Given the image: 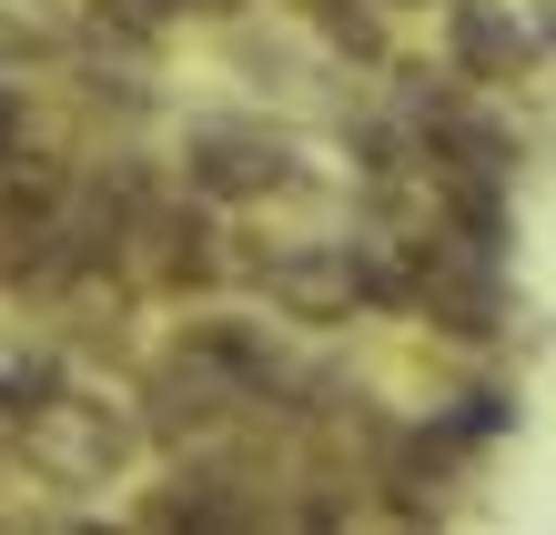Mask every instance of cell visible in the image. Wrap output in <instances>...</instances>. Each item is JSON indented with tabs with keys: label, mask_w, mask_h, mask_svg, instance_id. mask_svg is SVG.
<instances>
[{
	"label": "cell",
	"mask_w": 556,
	"mask_h": 535,
	"mask_svg": "<svg viewBox=\"0 0 556 535\" xmlns=\"http://www.w3.org/2000/svg\"><path fill=\"white\" fill-rule=\"evenodd\" d=\"M21 455L41 464L51 485H112L122 464H132V445H142V415H122V405H102V394H41V405H21Z\"/></svg>",
	"instance_id": "6da1fadb"
},
{
	"label": "cell",
	"mask_w": 556,
	"mask_h": 535,
	"mask_svg": "<svg viewBox=\"0 0 556 535\" xmlns=\"http://www.w3.org/2000/svg\"><path fill=\"white\" fill-rule=\"evenodd\" d=\"M182 173H192L203 203H264V192L293 182V142L264 131V122H203L182 142Z\"/></svg>",
	"instance_id": "7a4b0ae2"
},
{
	"label": "cell",
	"mask_w": 556,
	"mask_h": 535,
	"mask_svg": "<svg viewBox=\"0 0 556 535\" xmlns=\"http://www.w3.org/2000/svg\"><path fill=\"white\" fill-rule=\"evenodd\" d=\"M233 405H253V394L223 374L203 344H182V354L142 384V434H162V445H192V434H223V424H233Z\"/></svg>",
	"instance_id": "3957f363"
},
{
	"label": "cell",
	"mask_w": 556,
	"mask_h": 535,
	"mask_svg": "<svg viewBox=\"0 0 556 535\" xmlns=\"http://www.w3.org/2000/svg\"><path fill=\"white\" fill-rule=\"evenodd\" d=\"M264 293L283 323H344L365 293H354V243H293L264 263Z\"/></svg>",
	"instance_id": "277c9868"
},
{
	"label": "cell",
	"mask_w": 556,
	"mask_h": 535,
	"mask_svg": "<svg viewBox=\"0 0 556 535\" xmlns=\"http://www.w3.org/2000/svg\"><path fill=\"white\" fill-rule=\"evenodd\" d=\"M455 72L466 81H527L536 72V21L496 11V0H455Z\"/></svg>",
	"instance_id": "5b68a950"
},
{
	"label": "cell",
	"mask_w": 556,
	"mask_h": 535,
	"mask_svg": "<svg viewBox=\"0 0 556 535\" xmlns=\"http://www.w3.org/2000/svg\"><path fill=\"white\" fill-rule=\"evenodd\" d=\"M21 142H30V102H21V91H11V81H0V162H11Z\"/></svg>",
	"instance_id": "8992f818"
},
{
	"label": "cell",
	"mask_w": 556,
	"mask_h": 535,
	"mask_svg": "<svg viewBox=\"0 0 556 535\" xmlns=\"http://www.w3.org/2000/svg\"><path fill=\"white\" fill-rule=\"evenodd\" d=\"M112 21H132V30H152V21H173V11H192V0H102Z\"/></svg>",
	"instance_id": "52a82bcc"
}]
</instances>
